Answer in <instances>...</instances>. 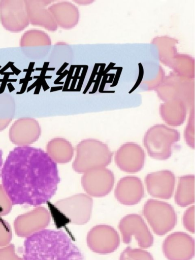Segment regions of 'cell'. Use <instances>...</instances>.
<instances>
[{
	"label": "cell",
	"mask_w": 195,
	"mask_h": 260,
	"mask_svg": "<svg viewBox=\"0 0 195 260\" xmlns=\"http://www.w3.org/2000/svg\"><path fill=\"white\" fill-rule=\"evenodd\" d=\"M3 186L13 205L40 206L54 195L60 181L56 164L39 148L17 146L1 171Z\"/></svg>",
	"instance_id": "obj_1"
},
{
	"label": "cell",
	"mask_w": 195,
	"mask_h": 260,
	"mask_svg": "<svg viewBox=\"0 0 195 260\" xmlns=\"http://www.w3.org/2000/svg\"><path fill=\"white\" fill-rule=\"evenodd\" d=\"M24 260H83L78 248L60 231L45 229L26 238Z\"/></svg>",
	"instance_id": "obj_2"
},
{
	"label": "cell",
	"mask_w": 195,
	"mask_h": 260,
	"mask_svg": "<svg viewBox=\"0 0 195 260\" xmlns=\"http://www.w3.org/2000/svg\"><path fill=\"white\" fill-rule=\"evenodd\" d=\"M112 158V153L106 144L93 139H85L77 146L73 167L76 172L83 174L91 170L105 168Z\"/></svg>",
	"instance_id": "obj_3"
},
{
	"label": "cell",
	"mask_w": 195,
	"mask_h": 260,
	"mask_svg": "<svg viewBox=\"0 0 195 260\" xmlns=\"http://www.w3.org/2000/svg\"><path fill=\"white\" fill-rule=\"evenodd\" d=\"M180 139L178 131L164 124H156L146 132L144 145L151 157L166 160L171 156L172 148Z\"/></svg>",
	"instance_id": "obj_4"
},
{
	"label": "cell",
	"mask_w": 195,
	"mask_h": 260,
	"mask_svg": "<svg viewBox=\"0 0 195 260\" xmlns=\"http://www.w3.org/2000/svg\"><path fill=\"white\" fill-rule=\"evenodd\" d=\"M93 207L91 197L78 193L58 200L54 207L71 224L83 225L90 220Z\"/></svg>",
	"instance_id": "obj_5"
},
{
	"label": "cell",
	"mask_w": 195,
	"mask_h": 260,
	"mask_svg": "<svg viewBox=\"0 0 195 260\" xmlns=\"http://www.w3.org/2000/svg\"><path fill=\"white\" fill-rule=\"evenodd\" d=\"M143 214L153 232L162 236L174 229L177 215L174 208L168 203L149 199L144 204Z\"/></svg>",
	"instance_id": "obj_6"
},
{
	"label": "cell",
	"mask_w": 195,
	"mask_h": 260,
	"mask_svg": "<svg viewBox=\"0 0 195 260\" xmlns=\"http://www.w3.org/2000/svg\"><path fill=\"white\" fill-rule=\"evenodd\" d=\"M119 229L123 242L129 244L134 237L142 248H147L153 243V237L142 217L137 214H130L119 221Z\"/></svg>",
	"instance_id": "obj_7"
},
{
	"label": "cell",
	"mask_w": 195,
	"mask_h": 260,
	"mask_svg": "<svg viewBox=\"0 0 195 260\" xmlns=\"http://www.w3.org/2000/svg\"><path fill=\"white\" fill-rule=\"evenodd\" d=\"M50 220L49 211L45 207L38 206L17 216L14 221V229L18 236L26 238L46 229Z\"/></svg>",
	"instance_id": "obj_8"
},
{
	"label": "cell",
	"mask_w": 195,
	"mask_h": 260,
	"mask_svg": "<svg viewBox=\"0 0 195 260\" xmlns=\"http://www.w3.org/2000/svg\"><path fill=\"white\" fill-rule=\"evenodd\" d=\"M0 18L7 30L13 32L23 30L29 23L25 1H0Z\"/></svg>",
	"instance_id": "obj_9"
},
{
	"label": "cell",
	"mask_w": 195,
	"mask_h": 260,
	"mask_svg": "<svg viewBox=\"0 0 195 260\" xmlns=\"http://www.w3.org/2000/svg\"><path fill=\"white\" fill-rule=\"evenodd\" d=\"M86 243L93 252L106 254L116 250L120 244L117 231L111 226L99 224L93 226L87 233Z\"/></svg>",
	"instance_id": "obj_10"
},
{
	"label": "cell",
	"mask_w": 195,
	"mask_h": 260,
	"mask_svg": "<svg viewBox=\"0 0 195 260\" xmlns=\"http://www.w3.org/2000/svg\"><path fill=\"white\" fill-rule=\"evenodd\" d=\"M115 181L113 172L105 168H97L83 173L81 183L90 197H103L112 190Z\"/></svg>",
	"instance_id": "obj_11"
},
{
	"label": "cell",
	"mask_w": 195,
	"mask_h": 260,
	"mask_svg": "<svg viewBox=\"0 0 195 260\" xmlns=\"http://www.w3.org/2000/svg\"><path fill=\"white\" fill-rule=\"evenodd\" d=\"M162 250L168 260H191L194 256V240L185 233L175 232L165 239Z\"/></svg>",
	"instance_id": "obj_12"
},
{
	"label": "cell",
	"mask_w": 195,
	"mask_h": 260,
	"mask_svg": "<svg viewBox=\"0 0 195 260\" xmlns=\"http://www.w3.org/2000/svg\"><path fill=\"white\" fill-rule=\"evenodd\" d=\"M51 46L49 36L43 30L31 29L25 31L20 41L23 53L28 58L39 60L48 53Z\"/></svg>",
	"instance_id": "obj_13"
},
{
	"label": "cell",
	"mask_w": 195,
	"mask_h": 260,
	"mask_svg": "<svg viewBox=\"0 0 195 260\" xmlns=\"http://www.w3.org/2000/svg\"><path fill=\"white\" fill-rule=\"evenodd\" d=\"M145 155L142 147L136 143H126L116 151L115 160L117 167L127 173H136L143 167Z\"/></svg>",
	"instance_id": "obj_14"
},
{
	"label": "cell",
	"mask_w": 195,
	"mask_h": 260,
	"mask_svg": "<svg viewBox=\"0 0 195 260\" xmlns=\"http://www.w3.org/2000/svg\"><path fill=\"white\" fill-rule=\"evenodd\" d=\"M41 134V127L38 121L29 117L17 120L9 131L11 142L18 146H27L36 141Z\"/></svg>",
	"instance_id": "obj_15"
},
{
	"label": "cell",
	"mask_w": 195,
	"mask_h": 260,
	"mask_svg": "<svg viewBox=\"0 0 195 260\" xmlns=\"http://www.w3.org/2000/svg\"><path fill=\"white\" fill-rule=\"evenodd\" d=\"M145 183L147 191L152 197L169 199L173 193L175 177L170 170H161L147 174Z\"/></svg>",
	"instance_id": "obj_16"
},
{
	"label": "cell",
	"mask_w": 195,
	"mask_h": 260,
	"mask_svg": "<svg viewBox=\"0 0 195 260\" xmlns=\"http://www.w3.org/2000/svg\"><path fill=\"white\" fill-rule=\"evenodd\" d=\"M55 1L46 0L25 1L29 23L39 26L47 30L55 31L57 25L49 10V5Z\"/></svg>",
	"instance_id": "obj_17"
},
{
	"label": "cell",
	"mask_w": 195,
	"mask_h": 260,
	"mask_svg": "<svg viewBox=\"0 0 195 260\" xmlns=\"http://www.w3.org/2000/svg\"><path fill=\"white\" fill-rule=\"evenodd\" d=\"M144 190L141 179L134 176H126L118 181L115 190V196L121 204L132 206L143 198Z\"/></svg>",
	"instance_id": "obj_18"
},
{
	"label": "cell",
	"mask_w": 195,
	"mask_h": 260,
	"mask_svg": "<svg viewBox=\"0 0 195 260\" xmlns=\"http://www.w3.org/2000/svg\"><path fill=\"white\" fill-rule=\"evenodd\" d=\"M49 10L57 25L63 29H71L78 23L79 11L74 4L69 2H59L51 4Z\"/></svg>",
	"instance_id": "obj_19"
},
{
	"label": "cell",
	"mask_w": 195,
	"mask_h": 260,
	"mask_svg": "<svg viewBox=\"0 0 195 260\" xmlns=\"http://www.w3.org/2000/svg\"><path fill=\"white\" fill-rule=\"evenodd\" d=\"M46 153L56 164H64L71 160L74 150L68 141L63 138H55L47 144Z\"/></svg>",
	"instance_id": "obj_20"
},
{
	"label": "cell",
	"mask_w": 195,
	"mask_h": 260,
	"mask_svg": "<svg viewBox=\"0 0 195 260\" xmlns=\"http://www.w3.org/2000/svg\"><path fill=\"white\" fill-rule=\"evenodd\" d=\"M194 176L187 175L180 177L175 200L180 207H184L194 202Z\"/></svg>",
	"instance_id": "obj_21"
},
{
	"label": "cell",
	"mask_w": 195,
	"mask_h": 260,
	"mask_svg": "<svg viewBox=\"0 0 195 260\" xmlns=\"http://www.w3.org/2000/svg\"><path fill=\"white\" fill-rule=\"evenodd\" d=\"M160 113L164 120L169 125L178 126L184 121L186 110L180 103L173 102L162 105Z\"/></svg>",
	"instance_id": "obj_22"
},
{
	"label": "cell",
	"mask_w": 195,
	"mask_h": 260,
	"mask_svg": "<svg viewBox=\"0 0 195 260\" xmlns=\"http://www.w3.org/2000/svg\"><path fill=\"white\" fill-rule=\"evenodd\" d=\"M15 112V102L11 94L0 93V131L10 123Z\"/></svg>",
	"instance_id": "obj_23"
},
{
	"label": "cell",
	"mask_w": 195,
	"mask_h": 260,
	"mask_svg": "<svg viewBox=\"0 0 195 260\" xmlns=\"http://www.w3.org/2000/svg\"><path fill=\"white\" fill-rule=\"evenodd\" d=\"M119 260H154V258L146 250L127 247L121 252Z\"/></svg>",
	"instance_id": "obj_24"
},
{
	"label": "cell",
	"mask_w": 195,
	"mask_h": 260,
	"mask_svg": "<svg viewBox=\"0 0 195 260\" xmlns=\"http://www.w3.org/2000/svg\"><path fill=\"white\" fill-rule=\"evenodd\" d=\"M12 238V232L9 223L0 218V247L10 244Z\"/></svg>",
	"instance_id": "obj_25"
},
{
	"label": "cell",
	"mask_w": 195,
	"mask_h": 260,
	"mask_svg": "<svg viewBox=\"0 0 195 260\" xmlns=\"http://www.w3.org/2000/svg\"><path fill=\"white\" fill-rule=\"evenodd\" d=\"M186 144L191 148H194V113L191 114L184 132Z\"/></svg>",
	"instance_id": "obj_26"
},
{
	"label": "cell",
	"mask_w": 195,
	"mask_h": 260,
	"mask_svg": "<svg viewBox=\"0 0 195 260\" xmlns=\"http://www.w3.org/2000/svg\"><path fill=\"white\" fill-rule=\"evenodd\" d=\"M13 205L3 186L0 185V216H5L9 214Z\"/></svg>",
	"instance_id": "obj_27"
},
{
	"label": "cell",
	"mask_w": 195,
	"mask_h": 260,
	"mask_svg": "<svg viewBox=\"0 0 195 260\" xmlns=\"http://www.w3.org/2000/svg\"><path fill=\"white\" fill-rule=\"evenodd\" d=\"M0 260H24L16 253L14 244H10L0 247Z\"/></svg>",
	"instance_id": "obj_28"
},
{
	"label": "cell",
	"mask_w": 195,
	"mask_h": 260,
	"mask_svg": "<svg viewBox=\"0 0 195 260\" xmlns=\"http://www.w3.org/2000/svg\"><path fill=\"white\" fill-rule=\"evenodd\" d=\"M185 228L190 232H194V206H192L185 212L183 217Z\"/></svg>",
	"instance_id": "obj_29"
},
{
	"label": "cell",
	"mask_w": 195,
	"mask_h": 260,
	"mask_svg": "<svg viewBox=\"0 0 195 260\" xmlns=\"http://www.w3.org/2000/svg\"><path fill=\"white\" fill-rule=\"evenodd\" d=\"M2 165V152L0 149V169Z\"/></svg>",
	"instance_id": "obj_30"
}]
</instances>
